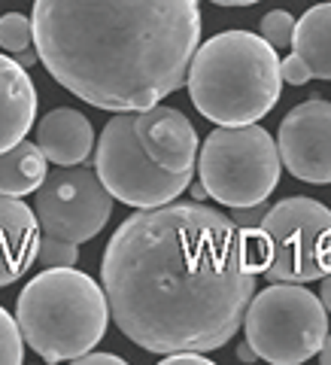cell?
<instances>
[{"label": "cell", "instance_id": "cell-16", "mask_svg": "<svg viewBox=\"0 0 331 365\" xmlns=\"http://www.w3.org/2000/svg\"><path fill=\"white\" fill-rule=\"evenodd\" d=\"M49 177V155L43 153L40 143L21 140L13 150L0 153V192L4 195H28L43 186Z\"/></svg>", "mask_w": 331, "mask_h": 365}, {"label": "cell", "instance_id": "cell-10", "mask_svg": "<svg viewBox=\"0 0 331 365\" xmlns=\"http://www.w3.org/2000/svg\"><path fill=\"white\" fill-rule=\"evenodd\" d=\"M277 146L292 177L313 186L331 182V101L310 98L280 122Z\"/></svg>", "mask_w": 331, "mask_h": 365}, {"label": "cell", "instance_id": "cell-18", "mask_svg": "<svg viewBox=\"0 0 331 365\" xmlns=\"http://www.w3.org/2000/svg\"><path fill=\"white\" fill-rule=\"evenodd\" d=\"M25 359V335L16 317L0 307V365H21Z\"/></svg>", "mask_w": 331, "mask_h": 365}, {"label": "cell", "instance_id": "cell-13", "mask_svg": "<svg viewBox=\"0 0 331 365\" xmlns=\"http://www.w3.org/2000/svg\"><path fill=\"white\" fill-rule=\"evenodd\" d=\"M37 119V88L16 58L0 55V153L25 140Z\"/></svg>", "mask_w": 331, "mask_h": 365}, {"label": "cell", "instance_id": "cell-9", "mask_svg": "<svg viewBox=\"0 0 331 365\" xmlns=\"http://www.w3.org/2000/svg\"><path fill=\"white\" fill-rule=\"evenodd\" d=\"M33 213L40 220L43 235L64 237L73 244H85L112 216V192L88 168H58L43 180L33 198Z\"/></svg>", "mask_w": 331, "mask_h": 365}, {"label": "cell", "instance_id": "cell-4", "mask_svg": "<svg viewBox=\"0 0 331 365\" xmlns=\"http://www.w3.org/2000/svg\"><path fill=\"white\" fill-rule=\"evenodd\" d=\"M110 314L107 292L76 268H46L28 280L16 302L21 335L46 362H73L95 350L107 335Z\"/></svg>", "mask_w": 331, "mask_h": 365}, {"label": "cell", "instance_id": "cell-24", "mask_svg": "<svg viewBox=\"0 0 331 365\" xmlns=\"http://www.w3.org/2000/svg\"><path fill=\"white\" fill-rule=\"evenodd\" d=\"M76 365H125V359L119 356H112V353H83V356H76L73 359Z\"/></svg>", "mask_w": 331, "mask_h": 365}, {"label": "cell", "instance_id": "cell-26", "mask_svg": "<svg viewBox=\"0 0 331 365\" xmlns=\"http://www.w3.org/2000/svg\"><path fill=\"white\" fill-rule=\"evenodd\" d=\"M16 61H19L21 67H33V64L40 61V52H37V49H25V52H19Z\"/></svg>", "mask_w": 331, "mask_h": 365}, {"label": "cell", "instance_id": "cell-31", "mask_svg": "<svg viewBox=\"0 0 331 365\" xmlns=\"http://www.w3.org/2000/svg\"><path fill=\"white\" fill-rule=\"evenodd\" d=\"M313 4H319V0H313Z\"/></svg>", "mask_w": 331, "mask_h": 365}, {"label": "cell", "instance_id": "cell-2", "mask_svg": "<svg viewBox=\"0 0 331 365\" xmlns=\"http://www.w3.org/2000/svg\"><path fill=\"white\" fill-rule=\"evenodd\" d=\"M31 19L55 83L110 113L174 95L201 49L198 0H33Z\"/></svg>", "mask_w": 331, "mask_h": 365}, {"label": "cell", "instance_id": "cell-22", "mask_svg": "<svg viewBox=\"0 0 331 365\" xmlns=\"http://www.w3.org/2000/svg\"><path fill=\"white\" fill-rule=\"evenodd\" d=\"M280 71H283V83H289V86H304L307 79H313L310 67H307L295 52L289 55V58L280 61Z\"/></svg>", "mask_w": 331, "mask_h": 365}, {"label": "cell", "instance_id": "cell-3", "mask_svg": "<svg viewBox=\"0 0 331 365\" xmlns=\"http://www.w3.org/2000/svg\"><path fill=\"white\" fill-rule=\"evenodd\" d=\"M277 46L261 34L225 31L195 52L189 71V98L204 119L216 125H249L277 107L283 91Z\"/></svg>", "mask_w": 331, "mask_h": 365}, {"label": "cell", "instance_id": "cell-7", "mask_svg": "<svg viewBox=\"0 0 331 365\" xmlns=\"http://www.w3.org/2000/svg\"><path fill=\"white\" fill-rule=\"evenodd\" d=\"M243 332L258 359L298 365L322 350L328 338V307L304 283H270L249 302Z\"/></svg>", "mask_w": 331, "mask_h": 365}, {"label": "cell", "instance_id": "cell-28", "mask_svg": "<svg viewBox=\"0 0 331 365\" xmlns=\"http://www.w3.org/2000/svg\"><path fill=\"white\" fill-rule=\"evenodd\" d=\"M319 299L325 302L328 314H331V274H325V277H322V287H319Z\"/></svg>", "mask_w": 331, "mask_h": 365}, {"label": "cell", "instance_id": "cell-6", "mask_svg": "<svg viewBox=\"0 0 331 365\" xmlns=\"http://www.w3.org/2000/svg\"><path fill=\"white\" fill-rule=\"evenodd\" d=\"M280 146L256 122L216 125L198 153V174L210 189V198L228 207L268 201L280 182Z\"/></svg>", "mask_w": 331, "mask_h": 365}, {"label": "cell", "instance_id": "cell-27", "mask_svg": "<svg viewBox=\"0 0 331 365\" xmlns=\"http://www.w3.org/2000/svg\"><path fill=\"white\" fill-rule=\"evenodd\" d=\"M237 359H241V362H256V359H258V353H256V350H253V344L246 341V344L237 347Z\"/></svg>", "mask_w": 331, "mask_h": 365}, {"label": "cell", "instance_id": "cell-14", "mask_svg": "<svg viewBox=\"0 0 331 365\" xmlns=\"http://www.w3.org/2000/svg\"><path fill=\"white\" fill-rule=\"evenodd\" d=\"M37 143L55 165H83L95 150V128L79 110L61 107L43 116L37 125Z\"/></svg>", "mask_w": 331, "mask_h": 365}, {"label": "cell", "instance_id": "cell-11", "mask_svg": "<svg viewBox=\"0 0 331 365\" xmlns=\"http://www.w3.org/2000/svg\"><path fill=\"white\" fill-rule=\"evenodd\" d=\"M137 137L155 165L167 170H195L198 131L186 113L174 107H149L137 113Z\"/></svg>", "mask_w": 331, "mask_h": 365}, {"label": "cell", "instance_id": "cell-12", "mask_svg": "<svg viewBox=\"0 0 331 365\" xmlns=\"http://www.w3.org/2000/svg\"><path fill=\"white\" fill-rule=\"evenodd\" d=\"M40 247V220L21 198L0 192V287L16 283Z\"/></svg>", "mask_w": 331, "mask_h": 365}, {"label": "cell", "instance_id": "cell-29", "mask_svg": "<svg viewBox=\"0 0 331 365\" xmlns=\"http://www.w3.org/2000/svg\"><path fill=\"white\" fill-rule=\"evenodd\" d=\"M319 362H322V365H331V335L325 338L322 350H319Z\"/></svg>", "mask_w": 331, "mask_h": 365}, {"label": "cell", "instance_id": "cell-23", "mask_svg": "<svg viewBox=\"0 0 331 365\" xmlns=\"http://www.w3.org/2000/svg\"><path fill=\"white\" fill-rule=\"evenodd\" d=\"M162 362L164 365H210L213 359L204 356L201 350H177V353H164Z\"/></svg>", "mask_w": 331, "mask_h": 365}, {"label": "cell", "instance_id": "cell-1", "mask_svg": "<svg viewBox=\"0 0 331 365\" xmlns=\"http://www.w3.org/2000/svg\"><path fill=\"white\" fill-rule=\"evenodd\" d=\"M100 277L116 326L164 356L228 344L246 319L258 271L243 228L191 201L128 216L110 237Z\"/></svg>", "mask_w": 331, "mask_h": 365}, {"label": "cell", "instance_id": "cell-15", "mask_svg": "<svg viewBox=\"0 0 331 365\" xmlns=\"http://www.w3.org/2000/svg\"><path fill=\"white\" fill-rule=\"evenodd\" d=\"M292 49L316 79H331V4H313L298 19Z\"/></svg>", "mask_w": 331, "mask_h": 365}, {"label": "cell", "instance_id": "cell-8", "mask_svg": "<svg viewBox=\"0 0 331 365\" xmlns=\"http://www.w3.org/2000/svg\"><path fill=\"white\" fill-rule=\"evenodd\" d=\"M95 168L112 198L137 210L170 204L191 182V170H167L152 162L137 137V113H116L104 125Z\"/></svg>", "mask_w": 331, "mask_h": 365}, {"label": "cell", "instance_id": "cell-21", "mask_svg": "<svg viewBox=\"0 0 331 365\" xmlns=\"http://www.w3.org/2000/svg\"><path fill=\"white\" fill-rule=\"evenodd\" d=\"M268 204L261 201V204H249V207H231V220L243 228V232H253V228L261 225V220L268 216Z\"/></svg>", "mask_w": 331, "mask_h": 365}, {"label": "cell", "instance_id": "cell-20", "mask_svg": "<svg viewBox=\"0 0 331 365\" xmlns=\"http://www.w3.org/2000/svg\"><path fill=\"white\" fill-rule=\"evenodd\" d=\"M295 28H298V21H295L286 9H273V13H268L258 25L261 37H265L270 46H277V49L295 43Z\"/></svg>", "mask_w": 331, "mask_h": 365}, {"label": "cell", "instance_id": "cell-25", "mask_svg": "<svg viewBox=\"0 0 331 365\" xmlns=\"http://www.w3.org/2000/svg\"><path fill=\"white\" fill-rule=\"evenodd\" d=\"M189 192H191V198H195V201H207V198H210V189L204 186V180L189 182Z\"/></svg>", "mask_w": 331, "mask_h": 365}, {"label": "cell", "instance_id": "cell-5", "mask_svg": "<svg viewBox=\"0 0 331 365\" xmlns=\"http://www.w3.org/2000/svg\"><path fill=\"white\" fill-rule=\"evenodd\" d=\"M243 235L249 262L273 283H310L331 274V210L322 201L283 198Z\"/></svg>", "mask_w": 331, "mask_h": 365}, {"label": "cell", "instance_id": "cell-17", "mask_svg": "<svg viewBox=\"0 0 331 365\" xmlns=\"http://www.w3.org/2000/svg\"><path fill=\"white\" fill-rule=\"evenodd\" d=\"M33 43V19H25L21 13H6L0 19V49L6 52H25Z\"/></svg>", "mask_w": 331, "mask_h": 365}, {"label": "cell", "instance_id": "cell-30", "mask_svg": "<svg viewBox=\"0 0 331 365\" xmlns=\"http://www.w3.org/2000/svg\"><path fill=\"white\" fill-rule=\"evenodd\" d=\"M219 6H249V4H258V0H213Z\"/></svg>", "mask_w": 331, "mask_h": 365}, {"label": "cell", "instance_id": "cell-19", "mask_svg": "<svg viewBox=\"0 0 331 365\" xmlns=\"http://www.w3.org/2000/svg\"><path fill=\"white\" fill-rule=\"evenodd\" d=\"M79 259V250L73 241H64V237H52L43 235L40 247H37V262L43 268H73Z\"/></svg>", "mask_w": 331, "mask_h": 365}]
</instances>
